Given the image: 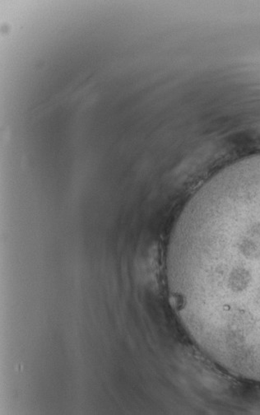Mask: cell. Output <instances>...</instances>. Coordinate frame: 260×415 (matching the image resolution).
<instances>
[{"label": "cell", "instance_id": "6da1fadb", "mask_svg": "<svg viewBox=\"0 0 260 415\" xmlns=\"http://www.w3.org/2000/svg\"><path fill=\"white\" fill-rule=\"evenodd\" d=\"M171 258L182 318L201 352L260 360V164L204 184Z\"/></svg>", "mask_w": 260, "mask_h": 415}]
</instances>
